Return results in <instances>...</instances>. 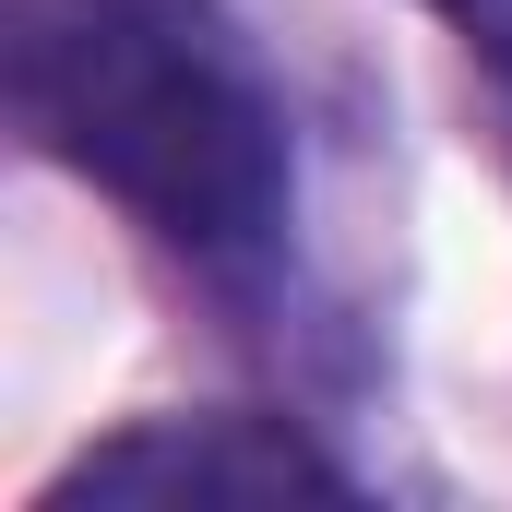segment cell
Listing matches in <instances>:
<instances>
[{
	"label": "cell",
	"instance_id": "1",
	"mask_svg": "<svg viewBox=\"0 0 512 512\" xmlns=\"http://www.w3.org/2000/svg\"><path fill=\"white\" fill-rule=\"evenodd\" d=\"M12 108L155 251L227 286L286 251V108L215 0H12Z\"/></svg>",
	"mask_w": 512,
	"mask_h": 512
},
{
	"label": "cell",
	"instance_id": "2",
	"mask_svg": "<svg viewBox=\"0 0 512 512\" xmlns=\"http://www.w3.org/2000/svg\"><path fill=\"white\" fill-rule=\"evenodd\" d=\"M358 477L286 429V417H143L120 441L72 453L36 512H84V501H131V512H179V501H346Z\"/></svg>",
	"mask_w": 512,
	"mask_h": 512
},
{
	"label": "cell",
	"instance_id": "3",
	"mask_svg": "<svg viewBox=\"0 0 512 512\" xmlns=\"http://www.w3.org/2000/svg\"><path fill=\"white\" fill-rule=\"evenodd\" d=\"M429 12H453V24H489V36H501V0H429Z\"/></svg>",
	"mask_w": 512,
	"mask_h": 512
}]
</instances>
